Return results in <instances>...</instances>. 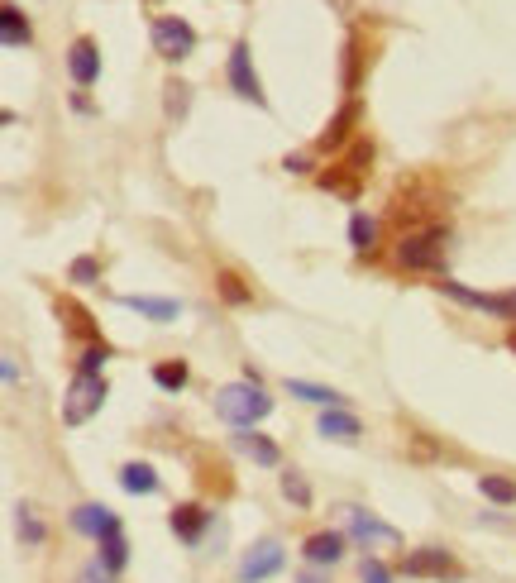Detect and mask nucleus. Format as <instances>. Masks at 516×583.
Masks as SVG:
<instances>
[{
  "label": "nucleus",
  "mask_w": 516,
  "mask_h": 583,
  "mask_svg": "<svg viewBox=\"0 0 516 583\" xmlns=\"http://www.w3.org/2000/svg\"><path fill=\"white\" fill-rule=\"evenodd\" d=\"M507 349H512V354H516V335H512V340H507Z\"/></svg>",
  "instance_id": "e433bc0d"
},
{
  "label": "nucleus",
  "mask_w": 516,
  "mask_h": 583,
  "mask_svg": "<svg viewBox=\"0 0 516 583\" xmlns=\"http://www.w3.org/2000/svg\"><path fill=\"white\" fill-rule=\"evenodd\" d=\"M67 278H72V282H82V287H91V282L101 278V263H96V259H86V254H82V259H72Z\"/></svg>",
  "instance_id": "c756f323"
},
{
  "label": "nucleus",
  "mask_w": 516,
  "mask_h": 583,
  "mask_svg": "<svg viewBox=\"0 0 516 583\" xmlns=\"http://www.w3.org/2000/svg\"><path fill=\"white\" fill-rule=\"evenodd\" d=\"M58 316H67V330H72V335H86V340L96 335V325H91V316H86V311H82V306H77V302H58Z\"/></svg>",
  "instance_id": "cd10ccee"
},
{
  "label": "nucleus",
  "mask_w": 516,
  "mask_h": 583,
  "mask_svg": "<svg viewBox=\"0 0 516 583\" xmlns=\"http://www.w3.org/2000/svg\"><path fill=\"white\" fill-rule=\"evenodd\" d=\"M301 555H306V564H316V569H325V564H340L344 560V536H340V531H316V536L301 545Z\"/></svg>",
  "instance_id": "ddd939ff"
},
{
  "label": "nucleus",
  "mask_w": 516,
  "mask_h": 583,
  "mask_svg": "<svg viewBox=\"0 0 516 583\" xmlns=\"http://www.w3.org/2000/svg\"><path fill=\"white\" fill-rule=\"evenodd\" d=\"M230 87H235L244 101H254V106H268V96H263V82H258V72H254V58H249V44H235V48H230Z\"/></svg>",
  "instance_id": "6e6552de"
},
{
  "label": "nucleus",
  "mask_w": 516,
  "mask_h": 583,
  "mask_svg": "<svg viewBox=\"0 0 516 583\" xmlns=\"http://www.w3.org/2000/svg\"><path fill=\"white\" fill-rule=\"evenodd\" d=\"M235 445H239V450H244V454H249L254 464H268V469H273V464H278V459H282V450H278V445H273V440H268V435L244 431V435H235Z\"/></svg>",
  "instance_id": "412c9836"
},
{
  "label": "nucleus",
  "mask_w": 516,
  "mask_h": 583,
  "mask_svg": "<svg viewBox=\"0 0 516 583\" xmlns=\"http://www.w3.org/2000/svg\"><path fill=\"white\" fill-rule=\"evenodd\" d=\"M282 168H287V173H306V158H301V153H287V163H282Z\"/></svg>",
  "instance_id": "f704fd0d"
},
{
  "label": "nucleus",
  "mask_w": 516,
  "mask_h": 583,
  "mask_svg": "<svg viewBox=\"0 0 516 583\" xmlns=\"http://www.w3.org/2000/svg\"><path fill=\"white\" fill-rule=\"evenodd\" d=\"M96 545H101V569H106V574H120V569H125V560H129V545H125V531H120V517L110 521L106 531H101V536H96Z\"/></svg>",
  "instance_id": "f8f14e48"
},
{
  "label": "nucleus",
  "mask_w": 516,
  "mask_h": 583,
  "mask_svg": "<svg viewBox=\"0 0 516 583\" xmlns=\"http://www.w3.org/2000/svg\"><path fill=\"white\" fill-rule=\"evenodd\" d=\"M20 536H24V545H43V536H48V531H43V521L34 517L29 507H20Z\"/></svg>",
  "instance_id": "2f4dec72"
},
{
  "label": "nucleus",
  "mask_w": 516,
  "mask_h": 583,
  "mask_svg": "<svg viewBox=\"0 0 516 583\" xmlns=\"http://www.w3.org/2000/svg\"><path fill=\"white\" fill-rule=\"evenodd\" d=\"M364 583H392L383 560H364Z\"/></svg>",
  "instance_id": "473e14b6"
},
{
  "label": "nucleus",
  "mask_w": 516,
  "mask_h": 583,
  "mask_svg": "<svg viewBox=\"0 0 516 583\" xmlns=\"http://www.w3.org/2000/svg\"><path fill=\"white\" fill-rule=\"evenodd\" d=\"M106 359H110V345H86L77 373H101V368H106Z\"/></svg>",
  "instance_id": "7c9ffc66"
},
{
  "label": "nucleus",
  "mask_w": 516,
  "mask_h": 583,
  "mask_svg": "<svg viewBox=\"0 0 516 583\" xmlns=\"http://www.w3.org/2000/svg\"><path fill=\"white\" fill-rule=\"evenodd\" d=\"M440 292H450L454 302L464 306H478V311H488V316H502V321H516V292H473L464 282H440Z\"/></svg>",
  "instance_id": "0eeeda50"
},
{
  "label": "nucleus",
  "mask_w": 516,
  "mask_h": 583,
  "mask_svg": "<svg viewBox=\"0 0 516 583\" xmlns=\"http://www.w3.org/2000/svg\"><path fill=\"white\" fill-rule=\"evenodd\" d=\"M106 378L101 373H77L72 378V388H67L63 397V426H82V421H91L96 411H101V402H106Z\"/></svg>",
  "instance_id": "20e7f679"
},
{
  "label": "nucleus",
  "mask_w": 516,
  "mask_h": 583,
  "mask_svg": "<svg viewBox=\"0 0 516 583\" xmlns=\"http://www.w3.org/2000/svg\"><path fill=\"white\" fill-rule=\"evenodd\" d=\"M478 493L488 497V502H497V507H512V502H516V483H512V478H502V474H483V478H478Z\"/></svg>",
  "instance_id": "5701e85b"
},
{
  "label": "nucleus",
  "mask_w": 516,
  "mask_h": 583,
  "mask_svg": "<svg viewBox=\"0 0 516 583\" xmlns=\"http://www.w3.org/2000/svg\"><path fill=\"white\" fill-rule=\"evenodd\" d=\"M368 163H373V144H368V139H354L340 163H335L330 173H321V187L344 196V201H354V196H359V182H364V173H368Z\"/></svg>",
  "instance_id": "7ed1b4c3"
},
{
  "label": "nucleus",
  "mask_w": 516,
  "mask_h": 583,
  "mask_svg": "<svg viewBox=\"0 0 516 583\" xmlns=\"http://www.w3.org/2000/svg\"><path fill=\"white\" fill-rule=\"evenodd\" d=\"M316 431L325 435V440H340V445H354L359 435H364V426H359V416H349V411L340 407H325L321 411V426Z\"/></svg>",
  "instance_id": "4468645a"
},
{
  "label": "nucleus",
  "mask_w": 516,
  "mask_h": 583,
  "mask_svg": "<svg viewBox=\"0 0 516 583\" xmlns=\"http://www.w3.org/2000/svg\"><path fill=\"white\" fill-rule=\"evenodd\" d=\"M120 488H125V493H139V497L158 493V474H153V464H139V459L125 464V469H120Z\"/></svg>",
  "instance_id": "aec40b11"
},
{
  "label": "nucleus",
  "mask_w": 516,
  "mask_h": 583,
  "mask_svg": "<svg viewBox=\"0 0 516 583\" xmlns=\"http://www.w3.org/2000/svg\"><path fill=\"white\" fill-rule=\"evenodd\" d=\"M168 115L172 120H182V115H187V106H192V87H187V82H168Z\"/></svg>",
  "instance_id": "c85d7f7f"
},
{
  "label": "nucleus",
  "mask_w": 516,
  "mask_h": 583,
  "mask_svg": "<svg viewBox=\"0 0 516 583\" xmlns=\"http://www.w3.org/2000/svg\"><path fill=\"white\" fill-rule=\"evenodd\" d=\"M206 521H211V512H201L196 502H187V507H177V512H172V531L196 545V540H201V531H206Z\"/></svg>",
  "instance_id": "6ab92c4d"
},
{
  "label": "nucleus",
  "mask_w": 516,
  "mask_h": 583,
  "mask_svg": "<svg viewBox=\"0 0 516 583\" xmlns=\"http://www.w3.org/2000/svg\"><path fill=\"white\" fill-rule=\"evenodd\" d=\"M282 564H287V555H282L278 540H258L254 550L244 555V564H239V579H244V583H263V579H273Z\"/></svg>",
  "instance_id": "1a4fd4ad"
},
{
  "label": "nucleus",
  "mask_w": 516,
  "mask_h": 583,
  "mask_svg": "<svg viewBox=\"0 0 516 583\" xmlns=\"http://www.w3.org/2000/svg\"><path fill=\"white\" fill-rule=\"evenodd\" d=\"M402 574L407 579H464V564L454 560L450 550H440V545H421V550H411L407 560H402Z\"/></svg>",
  "instance_id": "39448f33"
},
{
  "label": "nucleus",
  "mask_w": 516,
  "mask_h": 583,
  "mask_svg": "<svg viewBox=\"0 0 516 583\" xmlns=\"http://www.w3.org/2000/svg\"><path fill=\"white\" fill-rule=\"evenodd\" d=\"M215 411H220V421H230V426H239V431H249V426H258L268 411H273V397L263 392V383H230V388L215 392Z\"/></svg>",
  "instance_id": "f257e3e1"
},
{
  "label": "nucleus",
  "mask_w": 516,
  "mask_h": 583,
  "mask_svg": "<svg viewBox=\"0 0 516 583\" xmlns=\"http://www.w3.org/2000/svg\"><path fill=\"white\" fill-rule=\"evenodd\" d=\"M301 583H325V574H321V569H316V564H311V569L301 574Z\"/></svg>",
  "instance_id": "c9c22d12"
},
{
  "label": "nucleus",
  "mask_w": 516,
  "mask_h": 583,
  "mask_svg": "<svg viewBox=\"0 0 516 583\" xmlns=\"http://www.w3.org/2000/svg\"><path fill=\"white\" fill-rule=\"evenodd\" d=\"M77 583H115V574H106L101 564H86L82 574H77Z\"/></svg>",
  "instance_id": "72a5a7b5"
},
{
  "label": "nucleus",
  "mask_w": 516,
  "mask_h": 583,
  "mask_svg": "<svg viewBox=\"0 0 516 583\" xmlns=\"http://www.w3.org/2000/svg\"><path fill=\"white\" fill-rule=\"evenodd\" d=\"M373 239H378V225L364 211H354L349 216V244H354V254H373Z\"/></svg>",
  "instance_id": "b1692460"
},
{
  "label": "nucleus",
  "mask_w": 516,
  "mask_h": 583,
  "mask_svg": "<svg viewBox=\"0 0 516 583\" xmlns=\"http://www.w3.org/2000/svg\"><path fill=\"white\" fill-rule=\"evenodd\" d=\"M215 287H220V297H225V302H230V306L254 302V292H249V287H244V278H239V273H230V268H225V273L215 278Z\"/></svg>",
  "instance_id": "bb28decb"
},
{
  "label": "nucleus",
  "mask_w": 516,
  "mask_h": 583,
  "mask_svg": "<svg viewBox=\"0 0 516 583\" xmlns=\"http://www.w3.org/2000/svg\"><path fill=\"white\" fill-rule=\"evenodd\" d=\"M110 521H115V512H110V507H101V502H82V507L72 512V526H77L82 536H91V540L101 536Z\"/></svg>",
  "instance_id": "a211bd4d"
},
{
  "label": "nucleus",
  "mask_w": 516,
  "mask_h": 583,
  "mask_svg": "<svg viewBox=\"0 0 516 583\" xmlns=\"http://www.w3.org/2000/svg\"><path fill=\"white\" fill-rule=\"evenodd\" d=\"M282 497H287L297 512H306V507H311V483H306L297 469H287V474H282Z\"/></svg>",
  "instance_id": "a878e982"
},
{
  "label": "nucleus",
  "mask_w": 516,
  "mask_h": 583,
  "mask_svg": "<svg viewBox=\"0 0 516 583\" xmlns=\"http://www.w3.org/2000/svg\"><path fill=\"white\" fill-rule=\"evenodd\" d=\"M120 302L129 306V311H139V316H149V321L168 325L182 316V302H172V297H120Z\"/></svg>",
  "instance_id": "dca6fc26"
},
{
  "label": "nucleus",
  "mask_w": 516,
  "mask_h": 583,
  "mask_svg": "<svg viewBox=\"0 0 516 583\" xmlns=\"http://www.w3.org/2000/svg\"><path fill=\"white\" fill-rule=\"evenodd\" d=\"M153 383L163 392H182L187 388V364H182V359H163V364L153 368Z\"/></svg>",
  "instance_id": "393cba45"
},
{
  "label": "nucleus",
  "mask_w": 516,
  "mask_h": 583,
  "mask_svg": "<svg viewBox=\"0 0 516 583\" xmlns=\"http://www.w3.org/2000/svg\"><path fill=\"white\" fill-rule=\"evenodd\" d=\"M153 48L168 63H182V58L196 53V29L187 20H177V15H163V20H153Z\"/></svg>",
  "instance_id": "423d86ee"
},
{
  "label": "nucleus",
  "mask_w": 516,
  "mask_h": 583,
  "mask_svg": "<svg viewBox=\"0 0 516 583\" xmlns=\"http://www.w3.org/2000/svg\"><path fill=\"white\" fill-rule=\"evenodd\" d=\"M344 521H349L354 540H364V545H397V531L387 521H378L373 512H364V507H344Z\"/></svg>",
  "instance_id": "9d476101"
},
{
  "label": "nucleus",
  "mask_w": 516,
  "mask_h": 583,
  "mask_svg": "<svg viewBox=\"0 0 516 583\" xmlns=\"http://www.w3.org/2000/svg\"><path fill=\"white\" fill-rule=\"evenodd\" d=\"M67 72H72L77 87H91L101 77V48L91 44V39H77V44L67 48Z\"/></svg>",
  "instance_id": "9b49d317"
},
{
  "label": "nucleus",
  "mask_w": 516,
  "mask_h": 583,
  "mask_svg": "<svg viewBox=\"0 0 516 583\" xmlns=\"http://www.w3.org/2000/svg\"><path fill=\"white\" fill-rule=\"evenodd\" d=\"M354 120H359V101H344L340 115L325 125V134L316 139V149H344L349 144V134H354Z\"/></svg>",
  "instance_id": "2eb2a0df"
},
{
  "label": "nucleus",
  "mask_w": 516,
  "mask_h": 583,
  "mask_svg": "<svg viewBox=\"0 0 516 583\" xmlns=\"http://www.w3.org/2000/svg\"><path fill=\"white\" fill-rule=\"evenodd\" d=\"M0 39H5V48H24L34 39V29H29L20 5H0Z\"/></svg>",
  "instance_id": "f3484780"
},
{
  "label": "nucleus",
  "mask_w": 516,
  "mask_h": 583,
  "mask_svg": "<svg viewBox=\"0 0 516 583\" xmlns=\"http://www.w3.org/2000/svg\"><path fill=\"white\" fill-rule=\"evenodd\" d=\"M445 244H450V230H445V225L411 230V235L397 239V263L411 268V273H435V268L445 263Z\"/></svg>",
  "instance_id": "f03ea898"
},
{
  "label": "nucleus",
  "mask_w": 516,
  "mask_h": 583,
  "mask_svg": "<svg viewBox=\"0 0 516 583\" xmlns=\"http://www.w3.org/2000/svg\"><path fill=\"white\" fill-rule=\"evenodd\" d=\"M287 392L301 397V402H316V407H340L344 397L335 388H321V383H301V378H287Z\"/></svg>",
  "instance_id": "4be33fe9"
}]
</instances>
